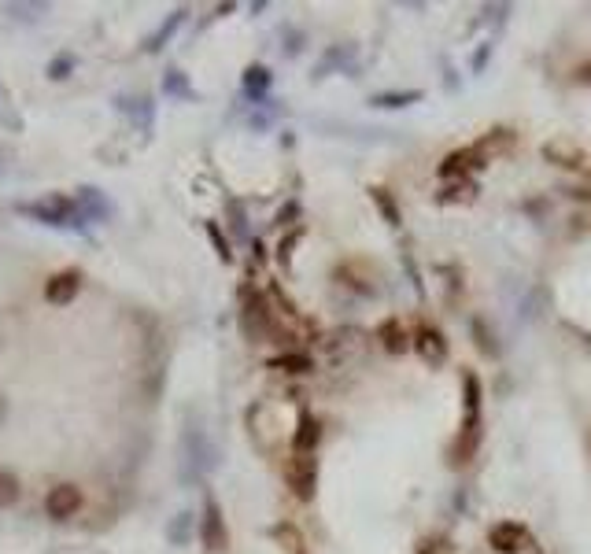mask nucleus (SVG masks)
I'll use <instances>...</instances> for the list:
<instances>
[{"label":"nucleus","mask_w":591,"mask_h":554,"mask_svg":"<svg viewBox=\"0 0 591 554\" xmlns=\"http://www.w3.org/2000/svg\"><path fill=\"white\" fill-rule=\"evenodd\" d=\"M4 100H8V89H4V85H0V104H4Z\"/></svg>","instance_id":"e433bc0d"},{"label":"nucleus","mask_w":591,"mask_h":554,"mask_svg":"<svg viewBox=\"0 0 591 554\" xmlns=\"http://www.w3.org/2000/svg\"><path fill=\"white\" fill-rule=\"evenodd\" d=\"M163 89H167L170 97H181V100H196L193 85H189V78L181 71H167L163 74Z\"/></svg>","instance_id":"393cba45"},{"label":"nucleus","mask_w":591,"mask_h":554,"mask_svg":"<svg viewBox=\"0 0 591 554\" xmlns=\"http://www.w3.org/2000/svg\"><path fill=\"white\" fill-rule=\"evenodd\" d=\"M15 499H19V477H15L12 470H4V466H0V510L15 506Z\"/></svg>","instance_id":"bb28decb"},{"label":"nucleus","mask_w":591,"mask_h":554,"mask_svg":"<svg viewBox=\"0 0 591 554\" xmlns=\"http://www.w3.org/2000/svg\"><path fill=\"white\" fill-rule=\"evenodd\" d=\"M303 237V226H296L289 233V237H281V244H278V263L281 266H289L292 263V248H296V241Z\"/></svg>","instance_id":"7c9ffc66"},{"label":"nucleus","mask_w":591,"mask_h":554,"mask_svg":"<svg viewBox=\"0 0 591 554\" xmlns=\"http://www.w3.org/2000/svg\"><path fill=\"white\" fill-rule=\"evenodd\" d=\"M215 466V447L207 440L200 425H185L181 429V481L200 484Z\"/></svg>","instance_id":"f03ea898"},{"label":"nucleus","mask_w":591,"mask_h":554,"mask_svg":"<svg viewBox=\"0 0 591 554\" xmlns=\"http://www.w3.org/2000/svg\"><path fill=\"white\" fill-rule=\"evenodd\" d=\"M481 440H484V388H481V377L466 370L462 374V425L451 447H447V462L459 470V466H470L477 451H481Z\"/></svg>","instance_id":"f257e3e1"},{"label":"nucleus","mask_w":591,"mask_h":554,"mask_svg":"<svg viewBox=\"0 0 591 554\" xmlns=\"http://www.w3.org/2000/svg\"><path fill=\"white\" fill-rule=\"evenodd\" d=\"M82 292V270L78 266H67V270H56V274L45 281V300L52 307H67Z\"/></svg>","instance_id":"f8f14e48"},{"label":"nucleus","mask_w":591,"mask_h":554,"mask_svg":"<svg viewBox=\"0 0 591 554\" xmlns=\"http://www.w3.org/2000/svg\"><path fill=\"white\" fill-rule=\"evenodd\" d=\"M377 340H381V348H385L388 355H403V351L411 348V333L403 329L399 318H385V322L377 326Z\"/></svg>","instance_id":"dca6fc26"},{"label":"nucleus","mask_w":591,"mask_h":554,"mask_svg":"<svg viewBox=\"0 0 591 554\" xmlns=\"http://www.w3.org/2000/svg\"><path fill=\"white\" fill-rule=\"evenodd\" d=\"M189 536H193V514H189V510H181V514H174V521H170L167 540L174 543V547H185Z\"/></svg>","instance_id":"b1692460"},{"label":"nucleus","mask_w":591,"mask_h":554,"mask_svg":"<svg viewBox=\"0 0 591 554\" xmlns=\"http://www.w3.org/2000/svg\"><path fill=\"white\" fill-rule=\"evenodd\" d=\"M488 547L495 554H521L525 547H532V536L521 521H499L488 529Z\"/></svg>","instance_id":"9d476101"},{"label":"nucleus","mask_w":591,"mask_h":554,"mask_svg":"<svg viewBox=\"0 0 591 554\" xmlns=\"http://www.w3.org/2000/svg\"><path fill=\"white\" fill-rule=\"evenodd\" d=\"M78 211H82V222H108L111 215H115V207H111V200L100 189H78Z\"/></svg>","instance_id":"2eb2a0df"},{"label":"nucleus","mask_w":591,"mask_h":554,"mask_svg":"<svg viewBox=\"0 0 591 554\" xmlns=\"http://www.w3.org/2000/svg\"><path fill=\"white\" fill-rule=\"evenodd\" d=\"M588 447H591V433H588Z\"/></svg>","instance_id":"4c0bfd02"},{"label":"nucleus","mask_w":591,"mask_h":554,"mask_svg":"<svg viewBox=\"0 0 591 554\" xmlns=\"http://www.w3.org/2000/svg\"><path fill=\"white\" fill-rule=\"evenodd\" d=\"M470 148H473V156L481 159V167H492V163H499V159L514 156V148H518V133L510 130V126H495V130L481 133Z\"/></svg>","instance_id":"423d86ee"},{"label":"nucleus","mask_w":591,"mask_h":554,"mask_svg":"<svg viewBox=\"0 0 591 554\" xmlns=\"http://www.w3.org/2000/svg\"><path fill=\"white\" fill-rule=\"evenodd\" d=\"M185 15H189L185 8H174V12H170L167 19H163V26H159L156 34H148V37H145V45H141V49H145V52H159V49H163L170 37H174V30L181 26V19H185Z\"/></svg>","instance_id":"a211bd4d"},{"label":"nucleus","mask_w":591,"mask_h":554,"mask_svg":"<svg viewBox=\"0 0 591 554\" xmlns=\"http://www.w3.org/2000/svg\"><path fill=\"white\" fill-rule=\"evenodd\" d=\"M200 543L207 554H226L230 551V529L222 518V506L215 495H204V518H200Z\"/></svg>","instance_id":"39448f33"},{"label":"nucleus","mask_w":591,"mask_h":554,"mask_svg":"<svg viewBox=\"0 0 591 554\" xmlns=\"http://www.w3.org/2000/svg\"><path fill=\"white\" fill-rule=\"evenodd\" d=\"M285 484H289V492L296 495L300 503H311L314 492H318V458L292 451V455L285 458Z\"/></svg>","instance_id":"20e7f679"},{"label":"nucleus","mask_w":591,"mask_h":554,"mask_svg":"<svg viewBox=\"0 0 591 554\" xmlns=\"http://www.w3.org/2000/svg\"><path fill=\"white\" fill-rule=\"evenodd\" d=\"M473 337H477V348L484 351V355H499V348H495V340L484 333V322H473Z\"/></svg>","instance_id":"2f4dec72"},{"label":"nucleus","mask_w":591,"mask_h":554,"mask_svg":"<svg viewBox=\"0 0 591 554\" xmlns=\"http://www.w3.org/2000/svg\"><path fill=\"white\" fill-rule=\"evenodd\" d=\"M473 170H484L481 167V159L473 156V148H455V152H447L444 163L436 167V174H440V181H462V178H470Z\"/></svg>","instance_id":"ddd939ff"},{"label":"nucleus","mask_w":591,"mask_h":554,"mask_svg":"<svg viewBox=\"0 0 591 554\" xmlns=\"http://www.w3.org/2000/svg\"><path fill=\"white\" fill-rule=\"evenodd\" d=\"M270 82H274V74L266 71L263 63H252V67H244V78H241V89L248 100H263L266 89H270Z\"/></svg>","instance_id":"f3484780"},{"label":"nucleus","mask_w":591,"mask_h":554,"mask_svg":"<svg viewBox=\"0 0 591 554\" xmlns=\"http://www.w3.org/2000/svg\"><path fill=\"white\" fill-rule=\"evenodd\" d=\"M270 536L281 543V551L285 554H307V540H303V532L292 525V521H278L274 529H270Z\"/></svg>","instance_id":"6ab92c4d"},{"label":"nucleus","mask_w":591,"mask_h":554,"mask_svg":"<svg viewBox=\"0 0 591 554\" xmlns=\"http://www.w3.org/2000/svg\"><path fill=\"white\" fill-rule=\"evenodd\" d=\"M296 215H300V207H296V204H285V207H281V215H278V226H289V222H292Z\"/></svg>","instance_id":"f704fd0d"},{"label":"nucleus","mask_w":591,"mask_h":554,"mask_svg":"<svg viewBox=\"0 0 591 554\" xmlns=\"http://www.w3.org/2000/svg\"><path fill=\"white\" fill-rule=\"evenodd\" d=\"M473 196H477V185H473L470 178H462V181H444V193H440V200H444V204H459V200L470 204Z\"/></svg>","instance_id":"4be33fe9"},{"label":"nucleus","mask_w":591,"mask_h":554,"mask_svg":"<svg viewBox=\"0 0 591 554\" xmlns=\"http://www.w3.org/2000/svg\"><path fill=\"white\" fill-rule=\"evenodd\" d=\"M15 211L34 222H45L52 229H85L82 211H78V200L74 196H45V200H34V204H15Z\"/></svg>","instance_id":"7ed1b4c3"},{"label":"nucleus","mask_w":591,"mask_h":554,"mask_svg":"<svg viewBox=\"0 0 591 554\" xmlns=\"http://www.w3.org/2000/svg\"><path fill=\"white\" fill-rule=\"evenodd\" d=\"M122 111H126V115H130L133 122H137V126H141V130H152V111H156V104H152V100L148 97H130V100H122Z\"/></svg>","instance_id":"412c9836"},{"label":"nucleus","mask_w":591,"mask_h":554,"mask_svg":"<svg viewBox=\"0 0 591 554\" xmlns=\"http://www.w3.org/2000/svg\"><path fill=\"white\" fill-rule=\"evenodd\" d=\"M414 554H451V543L444 536H433V540H425Z\"/></svg>","instance_id":"473e14b6"},{"label":"nucleus","mask_w":591,"mask_h":554,"mask_svg":"<svg viewBox=\"0 0 591 554\" xmlns=\"http://www.w3.org/2000/svg\"><path fill=\"white\" fill-rule=\"evenodd\" d=\"M41 12H45V4H4V15H12V19H23V23L37 19Z\"/></svg>","instance_id":"c756f323"},{"label":"nucleus","mask_w":591,"mask_h":554,"mask_svg":"<svg viewBox=\"0 0 591 554\" xmlns=\"http://www.w3.org/2000/svg\"><path fill=\"white\" fill-rule=\"evenodd\" d=\"M333 277H337L344 289L359 292V296H374L377 292V270L366 259H344V263L333 270Z\"/></svg>","instance_id":"1a4fd4ad"},{"label":"nucleus","mask_w":591,"mask_h":554,"mask_svg":"<svg viewBox=\"0 0 591 554\" xmlns=\"http://www.w3.org/2000/svg\"><path fill=\"white\" fill-rule=\"evenodd\" d=\"M318 440H322V422L314 418L311 410H300V418H296V433H292V451H300V455H314Z\"/></svg>","instance_id":"4468645a"},{"label":"nucleus","mask_w":591,"mask_h":554,"mask_svg":"<svg viewBox=\"0 0 591 554\" xmlns=\"http://www.w3.org/2000/svg\"><path fill=\"white\" fill-rule=\"evenodd\" d=\"M4 418H8V399H4V392H0V425H4Z\"/></svg>","instance_id":"c9c22d12"},{"label":"nucleus","mask_w":591,"mask_h":554,"mask_svg":"<svg viewBox=\"0 0 591 554\" xmlns=\"http://www.w3.org/2000/svg\"><path fill=\"white\" fill-rule=\"evenodd\" d=\"M411 348L422 355L425 366H444L447 362V337L444 329L433 326V322H418V329L411 333Z\"/></svg>","instance_id":"0eeeda50"},{"label":"nucleus","mask_w":591,"mask_h":554,"mask_svg":"<svg viewBox=\"0 0 591 554\" xmlns=\"http://www.w3.org/2000/svg\"><path fill=\"white\" fill-rule=\"evenodd\" d=\"M540 156L562 170H588V152L573 137H551V141H543Z\"/></svg>","instance_id":"6e6552de"},{"label":"nucleus","mask_w":591,"mask_h":554,"mask_svg":"<svg viewBox=\"0 0 591 554\" xmlns=\"http://www.w3.org/2000/svg\"><path fill=\"white\" fill-rule=\"evenodd\" d=\"M573 82H580V85H591V60L577 63V71H573Z\"/></svg>","instance_id":"72a5a7b5"},{"label":"nucleus","mask_w":591,"mask_h":554,"mask_svg":"<svg viewBox=\"0 0 591 554\" xmlns=\"http://www.w3.org/2000/svg\"><path fill=\"white\" fill-rule=\"evenodd\" d=\"M370 200L381 207V215H385L388 226H399V207H396V200H392V193H388V189L374 185V189H370Z\"/></svg>","instance_id":"a878e982"},{"label":"nucleus","mask_w":591,"mask_h":554,"mask_svg":"<svg viewBox=\"0 0 591 554\" xmlns=\"http://www.w3.org/2000/svg\"><path fill=\"white\" fill-rule=\"evenodd\" d=\"M270 370H281V374H311L314 362L307 351H285L278 359H270Z\"/></svg>","instance_id":"aec40b11"},{"label":"nucleus","mask_w":591,"mask_h":554,"mask_svg":"<svg viewBox=\"0 0 591 554\" xmlns=\"http://www.w3.org/2000/svg\"><path fill=\"white\" fill-rule=\"evenodd\" d=\"M418 100H422V89H407V93H377V97H370V104L374 108H407Z\"/></svg>","instance_id":"5701e85b"},{"label":"nucleus","mask_w":591,"mask_h":554,"mask_svg":"<svg viewBox=\"0 0 591 554\" xmlns=\"http://www.w3.org/2000/svg\"><path fill=\"white\" fill-rule=\"evenodd\" d=\"M207 237H211V244H215V252L222 263H233V252H230V241L222 237V229H218V222H207Z\"/></svg>","instance_id":"c85d7f7f"},{"label":"nucleus","mask_w":591,"mask_h":554,"mask_svg":"<svg viewBox=\"0 0 591 554\" xmlns=\"http://www.w3.org/2000/svg\"><path fill=\"white\" fill-rule=\"evenodd\" d=\"M71 71H74V56H71V52H56V56L49 60V67H45V74H49L52 82H63V78H67Z\"/></svg>","instance_id":"cd10ccee"},{"label":"nucleus","mask_w":591,"mask_h":554,"mask_svg":"<svg viewBox=\"0 0 591 554\" xmlns=\"http://www.w3.org/2000/svg\"><path fill=\"white\" fill-rule=\"evenodd\" d=\"M82 503H85L82 488L71 481H63V484H56V488H49V495H45V514H49L52 521H67L82 510Z\"/></svg>","instance_id":"9b49d317"}]
</instances>
